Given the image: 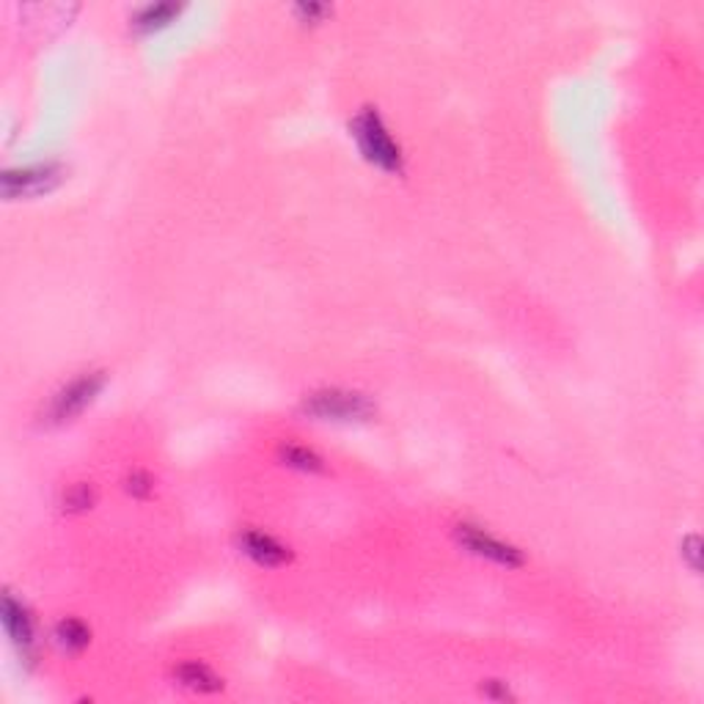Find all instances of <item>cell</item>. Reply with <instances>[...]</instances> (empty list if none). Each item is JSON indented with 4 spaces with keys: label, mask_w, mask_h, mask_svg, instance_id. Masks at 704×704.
<instances>
[{
    "label": "cell",
    "mask_w": 704,
    "mask_h": 704,
    "mask_svg": "<svg viewBox=\"0 0 704 704\" xmlns=\"http://www.w3.org/2000/svg\"><path fill=\"white\" fill-rule=\"evenodd\" d=\"M63 503H67V509H72V512H84V509L94 503V490L88 485H75L72 490L63 496Z\"/></svg>",
    "instance_id": "12"
},
{
    "label": "cell",
    "mask_w": 704,
    "mask_h": 704,
    "mask_svg": "<svg viewBox=\"0 0 704 704\" xmlns=\"http://www.w3.org/2000/svg\"><path fill=\"white\" fill-rule=\"evenodd\" d=\"M237 548L239 554L248 556L254 565L264 567V570H278V567H286L292 561L290 545L275 539L273 534L256 531V528H243L237 534Z\"/></svg>",
    "instance_id": "6"
},
{
    "label": "cell",
    "mask_w": 704,
    "mask_h": 704,
    "mask_svg": "<svg viewBox=\"0 0 704 704\" xmlns=\"http://www.w3.org/2000/svg\"><path fill=\"white\" fill-rule=\"evenodd\" d=\"M3 627L9 633V642L14 644L22 658L33 655V649H37V622H33L26 600H20L14 591L3 595Z\"/></svg>",
    "instance_id": "7"
},
{
    "label": "cell",
    "mask_w": 704,
    "mask_h": 704,
    "mask_svg": "<svg viewBox=\"0 0 704 704\" xmlns=\"http://www.w3.org/2000/svg\"><path fill=\"white\" fill-rule=\"evenodd\" d=\"M105 385V374L102 372H86L80 378H75L72 383L63 385L56 397H52L50 408H47V419L52 424H67L75 415H80L94 399L99 397Z\"/></svg>",
    "instance_id": "5"
},
{
    "label": "cell",
    "mask_w": 704,
    "mask_h": 704,
    "mask_svg": "<svg viewBox=\"0 0 704 704\" xmlns=\"http://www.w3.org/2000/svg\"><path fill=\"white\" fill-rule=\"evenodd\" d=\"M303 410L322 421H366L372 415V399L348 389H325L311 394Z\"/></svg>",
    "instance_id": "2"
},
{
    "label": "cell",
    "mask_w": 704,
    "mask_h": 704,
    "mask_svg": "<svg viewBox=\"0 0 704 704\" xmlns=\"http://www.w3.org/2000/svg\"><path fill=\"white\" fill-rule=\"evenodd\" d=\"M454 539L460 548L468 550V554L479 556V559H485V561H492V565L507 567V570L524 567V561H526V556L520 554V548L503 542V539H498L496 534H490L482 526L460 524L454 528Z\"/></svg>",
    "instance_id": "3"
},
{
    "label": "cell",
    "mask_w": 704,
    "mask_h": 704,
    "mask_svg": "<svg viewBox=\"0 0 704 704\" xmlns=\"http://www.w3.org/2000/svg\"><path fill=\"white\" fill-rule=\"evenodd\" d=\"M52 642H56V647L61 649V653L80 655L88 644H91V630H88L86 622L67 616V619H61L52 627Z\"/></svg>",
    "instance_id": "9"
},
{
    "label": "cell",
    "mask_w": 704,
    "mask_h": 704,
    "mask_svg": "<svg viewBox=\"0 0 704 704\" xmlns=\"http://www.w3.org/2000/svg\"><path fill=\"white\" fill-rule=\"evenodd\" d=\"M174 679L193 694H218L223 691V677L204 661H182L174 666Z\"/></svg>",
    "instance_id": "8"
},
{
    "label": "cell",
    "mask_w": 704,
    "mask_h": 704,
    "mask_svg": "<svg viewBox=\"0 0 704 704\" xmlns=\"http://www.w3.org/2000/svg\"><path fill=\"white\" fill-rule=\"evenodd\" d=\"M182 6L174 3H149V6H140L138 11L133 14V28L138 33H155L160 28L172 26V22L179 17Z\"/></svg>",
    "instance_id": "10"
},
{
    "label": "cell",
    "mask_w": 704,
    "mask_h": 704,
    "mask_svg": "<svg viewBox=\"0 0 704 704\" xmlns=\"http://www.w3.org/2000/svg\"><path fill=\"white\" fill-rule=\"evenodd\" d=\"M63 179L61 163H31V166L9 168L3 174V198H37L56 190Z\"/></svg>",
    "instance_id": "4"
},
{
    "label": "cell",
    "mask_w": 704,
    "mask_h": 704,
    "mask_svg": "<svg viewBox=\"0 0 704 704\" xmlns=\"http://www.w3.org/2000/svg\"><path fill=\"white\" fill-rule=\"evenodd\" d=\"M350 135L355 138L361 155L372 163L374 168L385 174H402L404 172V155L402 146L397 144L394 135L385 127L383 116L374 108L358 110L355 119L350 121Z\"/></svg>",
    "instance_id": "1"
},
{
    "label": "cell",
    "mask_w": 704,
    "mask_h": 704,
    "mask_svg": "<svg viewBox=\"0 0 704 704\" xmlns=\"http://www.w3.org/2000/svg\"><path fill=\"white\" fill-rule=\"evenodd\" d=\"M278 460L303 473H316L325 468V460L320 457V451H314L311 446L295 443V440H286V443L278 446Z\"/></svg>",
    "instance_id": "11"
}]
</instances>
